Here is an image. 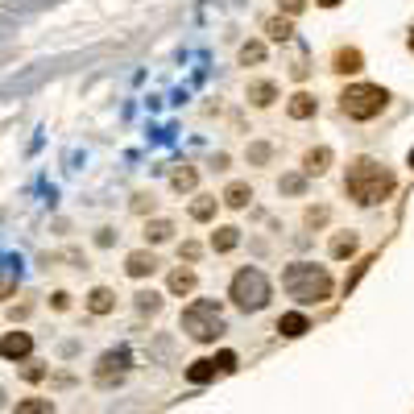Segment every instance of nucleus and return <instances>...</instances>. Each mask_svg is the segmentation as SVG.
<instances>
[{
    "label": "nucleus",
    "mask_w": 414,
    "mask_h": 414,
    "mask_svg": "<svg viewBox=\"0 0 414 414\" xmlns=\"http://www.w3.org/2000/svg\"><path fill=\"white\" fill-rule=\"evenodd\" d=\"M249 162H270V145H249Z\"/></svg>",
    "instance_id": "obj_27"
},
{
    "label": "nucleus",
    "mask_w": 414,
    "mask_h": 414,
    "mask_svg": "<svg viewBox=\"0 0 414 414\" xmlns=\"http://www.w3.org/2000/svg\"><path fill=\"white\" fill-rule=\"evenodd\" d=\"M182 332H187L191 340H199V344L216 340V336L224 332V315H220V307H216L211 299H195V303L182 311Z\"/></svg>",
    "instance_id": "obj_3"
},
{
    "label": "nucleus",
    "mask_w": 414,
    "mask_h": 414,
    "mask_svg": "<svg viewBox=\"0 0 414 414\" xmlns=\"http://www.w3.org/2000/svg\"><path fill=\"white\" fill-rule=\"evenodd\" d=\"M195 290V274L191 270H174L170 274V294H191Z\"/></svg>",
    "instance_id": "obj_20"
},
{
    "label": "nucleus",
    "mask_w": 414,
    "mask_h": 414,
    "mask_svg": "<svg viewBox=\"0 0 414 414\" xmlns=\"http://www.w3.org/2000/svg\"><path fill=\"white\" fill-rule=\"evenodd\" d=\"M232 369H236V352H220V357L195 361V365L187 369V382L203 386V382H211V377H220V373H232Z\"/></svg>",
    "instance_id": "obj_7"
},
{
    "label": "nucleus",
    "mask_w": 414,
    "mask_h": 414,
    "mask_svg": "<svg viewBox=\"0 0 414 414\" xmlns=\"http://www.w3.org/2000/svg\"><path fill=\"white\" fill-rule=\"evenodd\" d=\"M282 191L299 195V191H303V174H286V178H282Z\"/></svg>",
    "instance_id": "obj_28"
},
{
    "label": "nucleus",
    "mask_w": 414,
    "mask_h": 414,
    "mask_svg": "<svg viewBox=\"0 0 414 414\" xmlns=\"http://www.w3.org/2000/svg\"><path fill=\"white\" fill-rule=\"evenodd\" d=\"M386 87H377V83H352L344 95H340V108H344V116H352V120H373L382 108H386Z\"/></svg>",
    "instance_id": "obj_4"
},
{
    "label": "nucleus",
    "mask_w": 414,
    "mask_h": 414,
    "mask_svg": "<svg viewBox=\"0 0 414 414\" xmlns=\"http://www.w3.org/2000/svg\"><path fill=\"white\" fill-rule=\"evenodd\" d=\"M249 199H253V187H249V182H228V191H224V203H228V207L241 211V207H249Z\"/></svg>",
    "instance_id": "obj_15"
},
{
    "label": "nucleus",
    "mask_w": 414,
    "mask_h": 414,
    "mask_svg": "<svg viewBox=\"0 0 414 414\" xmlns=\"http://www.w3.org/2000/svg\"><path fill=\"white\" fill-rule=\"evenodd\" d=\"M278 332H282V336H303V332H307V315H299V311H294V315H282V319H278Z\"/></svg>",
    "instance_id": "obj_21"
},
{
    "label": "nucleus",
    "mask_w": 414,
    "mask_h": 414,
    "mask_svg": "<svg viewBox=\"0 0 414 414\" xmlns=\"http://www.w3.org/2000/svg\"><path fill=\"white\" fill-rule=\"evenodd\" d=\"M411 166H414V153H411Z\"/></svg>",
    "instance_id": "obj_39"
},
{
    "label": "nucleus",
    "mask_w": 414,
    "mask_h": 414,
    "mask_svg": "<svg viewBox=\"0 0 414 414\" xmlns=\"http://www.w3.org/2000/svg\"><path fill=\"white\" fill-rule=\"evenodd\" d=\"M137 307H141V311H158V307H162V294H153V290H141V294H137Z\"/></svg>",
    "instance_id": "obj_26"
},
{
    "label": "nucleus",
    "mask_w": 414,
    "mask_h": 414,
    "mask_svg": "<svg viewBox=\"0 0 414 414\" xmlns=\"http://www.w3.org/2000/svg\"><path fill=\"white\" fill-rule=\"evenodd\" d=\"M199 253H203V249H199L195 241H187V245L178 249V257H182V261H199Z\"/></svg>",
    "instance_id": "obj_29"
},
{
    "label": "nucleus",
    "mask_w": 414,
    "mask_h": 414,
    "mask_svg": "<svg viewBox=\"0 0 414 414\" xmlns=\"http://www.w3.org/2000/svg\"><path fill=\"white\" fill-rule=\"evenodd\" d=\"M282 286L290 290V299H299V303H323L328 294H332V274L323 270V265H311V261H294V265H286V274H282Z\"/></svg>",
    "instance_id": "obj_2"
},
{
    "label": "nucleus",
    "mask_w": 414,
    "mask_h": 414,
    "mask_svg": "<svg viewBox=\"0 0 414 414\" xmlns=\"http://www.w3.org/2000/svg\"><path fill=\"white\" fill-rule=\"evenodd\" d=\"M95 245H104V249H108V245H112V228H100V232H95Z\"/></svg>",
    "instance_id": "obj_35"
},
{
    "label": "nucleus",
    "mask_w": 414,
    "mask_h": 414,
    "mask_svg": "<svg viewBox=\"0 0 414 414\" xmlns=\"http://www.w3.org/2000/svg\"><path fill=\"white\" fill-rule=\"evenodd\" d=\"M12 414H54V406H50L46 398H25V402H17Z\"/></svg>",
    "instance_id": "obj_23"
},
{
    "label": "nucleus",
    "mask_w": 414,
    "mask_h": 414,
    "mask_svg": "<svg viewBox=\"0 0 414 414\" xmlns=\"http://www.w3.org/2000/svg\"><path fill=\"white\" fill-rule=\"evenodd\" d=\"M133 211H153V199H145V195H137V203H133Z\"/></svg>",
    "instance_id": "obj_34"
},
{
    "label": "nucleus",
    "mask_w": 414,
    "mask_h": 414,
    "mask_svg": "<svg viewBox=\"0 0 414 414\" xmlns=\"http://www.w3.org/2000/svg\"><path fill=\"white\" fill-rule=\"evenodd\" d=\"M0 402H4V390H0Z\"/></svg>",
    "instance_id": "obj_38"
},
{
    "label": "nucleus",
    "mask_w": 414,
    "mask_h": 414,
    "mask_svg": "<svg viewBox=\"0 0 414 414\" xmlns=\"http://www.w3.org/2000/svg\"><path fill=\"white\" fill-rule=\"evenodd\" d=\"M328 249H332V257H336V261H344V257H352V253H357V236H352V232H336Z\"/></svg>",
    "instance_id": "obj_17"
},
{
    "label": "nucleus",
    "mask_w": 414,
    "mask_h": 414,
    "mask_svg": "<svg viewBox=\"0 0 414 414\" xmlns=\"http://www.w3.org/2000/svg\"><path fill=\"white\" fill-rule=\"evenodd\" d=\"M336 70L357 75V70H361V50H340V54H336Z\"/></svg>",
    "instance_id": "obj_22"
},
{
    "label": "nucleus",
    "mask_w": 414,
    "mask_h": 414,
    "mask_svg": "<svg viewBox=\"0 0 414 414\" xmlns=\"http://www.w3.org/2000/svg\"><path fill=\"white\" fill-rule=\"evenodd\" d=\"M195 182H199V170H195V166H178V170L170 174V187H174V191H195Z\"/></svg>",
    "instance_id": "obj_18"
},
{
    "label": "nucleus",
    "mask_w": 414,
    "mask_h": 414,
    "mask_svg": "<svg viewBox=\"0 0 414 414\" xmlns=\"http://www.w3.org/2000/svg\"><path fill=\"white\" fill-rule=\"evenodd\" d=\"M50 303H54V311H66V307H70V294H66V290H54Z\"/></svg>",
    "instance_id": "obj_31"
},
{
    "label": "nucleus",
    "mask_w": 414,
    "mask_h": 414,
    "mask_svg": "<svg viewBox=\"0 0 414 414\" xmlns=\"http://www.w3.org/2000/svg\"><path fill=\"white\" fill-rule=\"evenodd\" d=\"M236 245H241V228L224 224V228H216V232H211V249H216V253H232Z\"/></svg>",
    "instance_id": "obj_11"
},
{
    "label": "nucleus",
    "mask_w": 414,
    "mask_h": 414,
    "mask_svg": "<svg viewBox=\"0 0 414 414\" xmlns=\"http://www.w3.org/2000/svg\"><path fill=\"white\" fill-rule=\"evenodd\" d=\"M261 58H265V46H261V41H245V46H241V62H245V66H249V62H261Z\"/></svg>",
    "instance_id": "obj_25"
},
{
    "label": "nucleus",
    "mask_w": 414,
    "mask_h": 414,
    "mask_svg": "<svg viewBox=\"0 0 414 414\" xmlns=\"http://www.w3.org/2000/svg\"><path fill=\"white\" fill-rule=\"evenodd\" d=\"M249 100H253L257 108H270V104L278 100V87L265 83V79H257V83H249Z\"/></svg>",
    "instance_id": "obj_14"
},
{
    "label": "nucleus",
    "mask_w": 414,
    "mask_h": 414,
    "mask_svg": "<svg viewBox=\"0 0 414 414\" xmlns=\"http://www.w3.org/2000/svg\"><path fill=\"white\" fill-rule=\"evenodd\" d=\"M228 294H232V303H236L241 311H261V307L270 303V278H265L261 270H241V274L232 278Z\"/></svg>",
    "instance_id": "obj_5"
},
{
    "label": "nucleus",
    "mask_w": 414,
    "mask_h": 414,
    "mask_svg": "<svg viewBox=\"0 0 414 414\" xmlns=\"http://www.w3.org/2000/svg\"><path fill=\"white\" fill-rule=\"evenodd\" d=\"M211 216H216V199H195V203H191V220L207 224Z\"/></svg>",
    "instance_id": "obj_24"
},
{
    "label": "nucleus",
    "mask_w": 414,
    "mask_h": 414,
    "mask_svg": "<svg viewBox=\"0 0 414 414\" xmlns=\"http://www.w3.org/2000/svg\"><path fill=\"white\" fill-rule=\"evenodd\" d=\"M112 307H116V294H112L108 286H95V290L87 294V311H91V315H108Z\"/></svg>",
    "instance_id": "obj_12"
},
{
    "label": "nucleus",
    "mask_w": 414,
    "mask_h": 414,
    "mask_svg": "<svg viewBox=\"0 0 414 414\" xmlns=\"http://www.w3.org/2000/svg\"><path fill=\"white\" fill-rule=\"evenodd\" d=\"M129 365H133V352H129V348H112V352H104V357H100L95 382H100V386H116V382L129 373Z\"/></svg>",
    "instance_id": "obj_6"
},
{
    "label": "nucleus",
    "mask_w": 414,
    "mask_h": 414,
    "mask_svg": "<svg viewBox=\"0 0 414 414\" xmlns=\"http://www.w3.org/2000/svg\"><path fill=\"white\" fill-rule=\"evenodd\" d=\"M411 50H414V33H411Z\"/></svg>",
    "instance_id": "obj_37"
},
{
    "label": "nucleus",
    "mask_w": 414,
    "mask_h": 414,
    "mask_svg": "<svg viewBox=\"0 0 414 414\" xmlns=\"http://www.w3.org/2000/svg\"><path fill=\"white\" fill-rule=\"evenodd\" d=\"M21 373H25V382H41V377H46V369H41V365H25Z\"/></svg>",
    "instance_id": "obj_33"
},
{
    "label": "nucleus",
    "mask_w": 414,
    "mask_h": 414,
    "mask_svg": "<svg viewBox=\"0 0 414 414\" xmlns=\"http://www.w3.org/2000/svg\"><path fill=\"white\" fill-rule=\"evenodd\" d=\"M344 191H348L361 207H373V203L390 199V191H394V170L382 166V162H373V158H357V162L348 166Z\"/></svg>",
    "instance_id": "obj_1"
},
{
    "label": "nucleus",
    "mask_w": 414,
    "mask_h": 414,
    "mask_svg": "<svg viewBox=\"0 0 414 414\" xmlns=\"http://www.w3.org/2000/svg\"><path fill=\"white\" fill-rule=\"evenodd\" d=\"M286 112H290L294 120L315 116V95H311V91H294V95H290V104H286Z\"/></svg>",
    "instance_id": "obj_10"
},
{
    "label": "nucleus",
    "mask_w": 414,
    "mask_h": 414,
    "mask_svg": "<svg viewBox=\"0 0 414 414\" xmlns=\"http://www.w3.org/2000/svg\"><path fill=\"white\" fill-rule=\"evenodd\" d=\"M170 236H174V224H170V220H149V224H145V241L162 245V241H170Z\"/></svg>",
    "instance_id": "obj_19"
},
{
    "label": "nucleus",
    "mask_w": 414,
    "mask_h": 414,
    "mask_svg": "<svg viewBox=\"0 0 414 414\" xmlns=\"http://www.w3.org/2000/svg\"><path fill=\"white\" fill-rule=\"evenodd\" d=\"M265 33H270L274 41H290V37H294V21H290V17H270V21H265Z\"/></svg>",
    "instance_id": "obj_16"
},
{
    "label": "nucleus",
    "mask_w": 414,
    "mask_h": 414,
    "mask_svg": "<svg viewBox=\"0 0 414 414\" xmlns=\"http://www.w3.org/2000/svg\"><path fill=\"white\" fill-rule=\"evenodd\" d=\"M29 352H33L29 332H8V336L0 340V357H4V361H25Z\"/></svg>",
    "instance_id": "obj_8"
},
{
    "label": "nucleus",
    "mask_w": 414,
    "mask_h": 414,
    "mask_svg": "<svg viewBox=\"0 0 414 414\" xmlns=\"http://www.w3.org/2000/svg\"><path fill=\"white\" fill-rule=\"evenodd\" d=\"M303 8H307V0H282V12H286V17H299Z\"/></svg>",
    "instance_id": "obj_32"
},
{
    "label": "nucleus",
    "mask_w": 414,
    "mask_h": 414,
    "mask_svg": "<svg viewBox=\"0 0 414 414\" xmlns=\"http://www.w3.org/2000/svg\"><path fill=\"white\" fill-rule=\"evenodd\" d=\"M319 4H323V8H336V4H340V0H319Z\"/></svg>",
    "instance_id": "obj_36"
},
{
    "label": "nucleus",
    "mask_w": 414,
    "mask_h": 414,
    "mask_svg": "<svg viewBox=\"0 0 414 414\" xmlns=\"http://www.w3.org/2000/svg\"><path fill=\"white\" fill-rule=\"evenodd\" d=\"M153 270H158V257L145 253V249H137V253L124 257V274H129V278H149Z\"/></svg>",
    "instance_id": "obj_9"
},
{
    "label": "nucleus",
    "mask_w": 414,
    "mask_h": 414,
    "mask_svg": "<svg viewBox=\"0 0 414 414\" xmlns=\"http://www.w3.org/2000/svg\"><path fill=\"white\" fill-rule=\"evenodd\" d=\"M307 224H311V228H315V224H328V207H311V211H307Z\"/></svg>",
    "instance_id": "obj_30"
},
{
    "label": "nucleus",
    "mask_w": 414,
    "mask_h": 414,
    "mask_svg": "<svg viewBox=\"0 0 414 414\" xmlns=\"http://www.w3.org/2000/svg\"><path fill=\"white\" fill-rule=\"evenodd\" d=\"M328 166H332V149H328V145L307 149V158H303V170H307V174H323Z\"/></svg>",
    "instance_id": "obj_13"
}]
</instances>
